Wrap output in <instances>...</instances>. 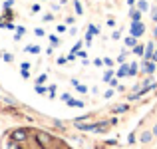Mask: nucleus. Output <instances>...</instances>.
<instances>
[{
	"mask_svg": "<svg viewBox=\"0 0 157 149\" xmlns=\"http://www.w3.org/2000/svg\"><path fill=\"white\" fill-rule=\"evenodd\" d=\"M107 26H115V20L113 18H107Z\"/></svg>",
	"mask_w": 157,
	"mask_h": 149,
	"instance_id": "41",
	"label": "nucleus"
},
{
	"mask_svg": "<svg viewBox=\"0 0 157 149\" xmlns=\"http://www.w3.org/2000/svg\"><path fill=\"white\" fill-rule=\"evenodd\" d=\"M4 28H6V30H14V24H12V22H6V24H4Z\"/></svg>",
	"mask_w": 157,
	"mask_h": 149,
	"instance_id": "37",
	"label": "nucleus"
},
{
	"mask_svg": "<svg viewBox=\"0 0 157 149\" xmlns=\"http://www.w3.org/2000/svg\"><path fill=\"white\" fill-rule=\"evenodd\" d=\"M20 76H22L24 80H28V78H30V72H28V70H22V74H20Z\"/></svg>",
	"mask_w": 157,
	"mask_h": 149,
	"instance_id": "35",
	"label": "nucleus"
},
{
	"mask_svg": "<svg viewBox=\"0 0 157 149\" xmlns=\"http://www.w3.org/2000/svg\"><path fill=\"white\" fill-rule=\"evenodd\" d=\"M34 32H36V36H40V38H42V36H44V34H46V32H44V30H42V28H36V30H34Z\"/></svg>",
	"mask_w": 157,
	"mask_h": 149,
	"instance_id": "33",
	"label": "nucleus"
},
{
	"mask_svg": "<svg viewBox=\"0 0 157 149\" xmlns=\"http://www.w3.org/2000/svg\"><path fill=\"white\" fill-rule=\"evenodd\" d=\"M46 80H48V76H46V74H42V76H38V80H36V84H44Z\"/></svg>",
	"mask_w": 157,
	"mask_h": 149,
	"instance_id": "26",
	"label": "nucleus"
},
{
	"mask_svg": "<svg viewBox=\"0 0 157 149\" xmlns=\"http://www.w3.org/2000/svg\"><path fill=\"white\" fill-rule=\"evenodd\" d=\"M50 42H52V46H58L60 40H58V36H50Z\"/></svg>",
	"mask_w": 157,
	"mask_h": 149,
	"instance_id": "28",
	"label": "nucleus"
},
{
	"mask_svg": "<svg viewBox=\"0 0 157 149\" xmlns=\"http://www.w3.org/2000/svg\"><path fill=\"white\" fill-rule=\"evenodd\" d=\"M137 74V64H129V76H135Z\"/></svg>",
	"mask_w": 157,
	"mask_h": 149,
	"instance_id": "21",
	"label": "nucleus"
},
{
	"mask_svg": "<svg viewBox=\"0 0 157 149\" xmlns=\"http://www.w3.org/2000/svg\"><path fill=\"white\" fill-rule=\"evenodd\" d=\"M125 76H129V64L123 62V64L119 66V70L115 72V78H125Z\"/></svg>",
	"mask_w": 157,
	"mask_h": 149,
	"instance_id": "6",
	"label": "nucleus"
},
{
	"mask_svg": "<svg viewBox=\"0 0 157 149\" xmlns=\"http://www.w3.org/2000/svg\"><path fill=\"white\" fill-rule=\"evenodd\" d=\"M137 10H141V12H147V10H149V4H147L145 0H137Z\"/></svg>",
	"mask_w": 157,
	"mask_h": 149,
	"instance_id": "14",
	"label": "nucleus"
},
{
	"mask_svg": "<svg viewBox=\"0 0 157 149\" xmlns=\"http://www.w3.org/2000/svg\"><path fill=\"white\" fill-rule=\"evenodd\" d=\"M76 90H78L80 94H88V88H86V86H82V84H78V86H76Z\"/></svg>",
	"mask_w": 157,
	"mask_h": 149,
	"instance_id": "22",
	"label": "nucleus"
},
{
	"mask_svg": "<svg viewBox=\"0 0 157 149\" xmlns=\"http://www.w3.org/2000/svg\"><path fill=\"white\" fill-rule=\"evenodd\" d=\"M46 92H48V88H46V86H42V84H36V94H40V96H44Z\"/></svg>",
	"mask_w": 157,
	"mask_h": 149,
	"instance_id": "17",
	"label": "nucleus"
},
{
	"mask_svg": "<svg viewBox=\"0 0 157 149\" xmlns=\"http://www.w3.org/2000/svg\"><path fill=\"white\" fill-rule=\"evenodd\" d=\"M107 84H109V86H111V88H117V78H115V76H113V78H111V80H109V82H107Z\"/></svg>",
	"mask_w": 157,
	"mask_h": 149,
	"instance_id": "27",
	"label": "nucleus"
},
{
	"mask_svg": "<svg viewBox=\"0 0 157 149\" xmlns=\"http://www.w3.org/2000/svg\"><path fill=\"white\" fill-rule=\"evenodd\" d=\"M135 44H137V38H135V36H131V34L123 40V46H125V48H133Z\"/></svg>",
	"mask_w": 157,
	"mask_h": 149,
	"instance_id": "10",
	"label": "nucleus"
},
{
	"mask_svg": "<svg viewBox=\"0 0 157 149\" xmlns=\"http://www.w3.org/2000/svg\"><path fill=\"white\" fill-rule=\"evenodd\" d=\"M14 4V0H4V8H10Z\"/></svg>",
	"mask_w": 157,
	"mask_h": 149,
	"instance_id": "36",
	"label": "nucleus"
},
{
	"mask_svg": "<svg viewBox=\"0 0 157 149\" xmlns=\"http://www.w3.org/2000/svg\"><path fill=\"white\" fill-rule=\"evenodd\" d=\"M66 103H68L70 107H84V101H82V99H72V97H70Z\"/></svg>",
	"mask_w": 157,
	"mask_h": 149,
	"instance_id": "12",
	"label": "nucleus"
},
{
	"mask_svg": "<svg viewBox=\"0 0 157 149\" xmlns=\"http://www.w3.org/2000/svg\"><path fill=\"white\" fill-rule=\"evenodd\" d=\"M111 111H113V113H125V111H129V105H127V103H119V105H115Z\"/></svg>",
	"mask_w": 157,
	"mask_h": 149,
	"instance_id": "11",
	"label": "nucleus"
},
{
	"mask_svg": "<svg viewBox=\"0 0 157 149\" xmlns=\"http://www.w3.org/2000/svg\"><path fill=\"white\" fill-rule=\"evenodd\" d=\"M153 36H155V38H157V28H155V30H153Z\"/></svg>",
	"mask_w": 157,
	"mask_h": 149,
	"instance_id": "48",
	"label": "nucleus"
},
{
	"mask_svg": "<svg viewBox=\"0 0 157 149\" xmlns=\"http://www.w3.org/2000/svg\"><path fill=\"white\" fill-rule=\"evenodd\" d=\"M52 20H54L52 14H46V16H44V22H52Z\"/></svg>",
	"mask_w": 157,
	"mask_h": 149,
	"instance_id": "39",
	"label": "nucleus"
},
{
	"mask_svg": "<svg viewBox=\"0 0 157 149\" xmlns=\"http://www.w3.org/2000/svg\"><path fill=\"white\" fill-rule=\"evenodd\" d=\"M119 36H121L119 32H113V34H111V38H113V40H119Z\"/></svg>",
	"mask_w": 157,
	"mask_h": 149,
	"instance_id": "43",
	"label": "nucleus"
},
{
	"mask_svg": "<svg viewBox=\"0 0 157 149\" xmlns=\"http://www.w3.org/2000/svg\"><path fill=\"white\" fill-rule=\"evenodd\" d=\"M104 97H105V99H109V97H113V90H107V92L104 94Z\"/></svg>",
	"mask_w": 157,
	"mask_h": 149,
	"instance_id": "32",
	"label": "nucleus"
},
{
	"mask_svg": "<svg viewBox=\"0 0 157 149\" xmlns=\"http://www.w3.org/2000/svg\"><path fill=\"white\" fill-rule=\"evenodd\" d=\"M24 32H26V28H24V26H18V28H16V34L24 36Z\"/></svg>",
	"mask_w": 157,
	"mask_h": 149,
	"instance_id": "31",
	"label": "nucleus"
},
{
	"mask_svg": "<svg viewBox=\"0 0 157 149\" xmlns=\"http://www.w3.org/2000/svg\"><path fill=\"white\" fill-rule=\"evenodd\" d=\"M28 139V129H14L12 131V141L16 143H22Z\"/></svg>",
	"mask_w": 157,
	"mask_h": 149,
	"instance_id": "2",
	"label": "nucleus"
},
{
	"mask_svg": "<svg viewBox=\"0 0 157 149\" xmlns=\"http://www.w3.org/2000/svg\"><path fill=\"white\" fill-rule=\"evenodd\" d=\"M131 52L135 54V56H139V58H143V54H145V46L143 44H135L133 48H131Z\"/></svg>",
	"mask_w": 157,
	"mask_h": 149,
	"instance_id": "9",
	"label": "nucleus"
},
{
	"mask_svg": "<svg viewBox=\"0 0 157 149\" xmlns=\"http://www.w3.org/2000/svg\"><path fill=\"white\" fill-rule=\"evenodd\" d=\"M141 16H143L141 10H137V8H131V12H129L131 22H141Z\"/></svg>",
	"mask_w": 157,
	"mask_h": 149,
	"instance_id": "8",
	"label": "nucleus"
},
{
	"mask_svg": "<svg viewBox=\"0 0 157 149\" xmlns=\"http://www.w3.org/2000/svg\"><path fill=\"white\" fill-rule=\"evenodd\" d=\"M153 50H155V42H147L145 44V54H143V60H151Z\"/></svg>",
	"mask_w": 157,
	"mask_h": 149,
	"instance_id": "7",
	"label": "nucleus"
},
{
	"mask_svg": "<svg viewBox=\"0 0 157 149\" xmlns=\"http://www.w3.org/2000/svg\"><path fill=\"white\" fill-rule=\"evenodd\" d=\"M113 76H115V72H113V70H111V68H107V72L104 74V78H101V80H104L105 84H107V82H109V80H111V78H113Z\"/></svg>",
	"mask_w": 157,
	"mask_h": 149,
	"instance_id": "15",
	"label": "nucleus"
},
{
	"mask_svg": "<svg viewBox=\"0 0 157 149\" xmlns=\"http://www.w3.org/2000/svg\"><path fill=\"white\" fill-rule=\"evenodd\" d=\"M32 12H40V4H34V6H32Z\"/></svg>",
	"mask_w": 157,
	"mask_h": 149,
	"instance_id": "42",
	"label": "nucleus"
},
{
	"mask_svg": "<svg viewBox=\"0 0 157 149\" xmlns=\"http://www.w3.org/2000/svg\"><path fill=\"white\" fill-rule=\"evenodd\" d=\"M125 58H127V52H121V54L117 56V60H115V62H117V64H123V62H125Z\"/></svg>",
	"mask_w": 157,
	"mask_h": 149,
	"instance_id": "19",
	"label": "nucleus"
},
{
	"mask_svg": "<svg viewBox=\"0 0 157 149\" xmlns=\"http://www.w3.org/2000/svg\"><path fill=\"white\" fill-rule=\"evenodd\" d=\"M129 34H131V36H135V38L143 36V34H145V24H143V22H131Z\"/></svg>",
	"mask_w": 157,
	"mask_h": 149,
	"instance_id": "1",
	"label": "nucleus"
},
{
	"mask_svg": "<svg viewBox=\"0 0 157 149\" xmlns=\"http://www.w3.org/2000/svg\"><path fill=\"white\" fill-rule=\"evenodd\" d=\"M26 52H30V54H40V46H26Z\"/></svg>",
	"mask_w": 157,
	"mask_h": 149,
	"instance_id": "18",
	"label": "nucleus"
},
{
	"mask_svg": "<svg viewBox=\"0 0 157 149\" xmlns=\"http://www.w3.org/2000/svg\"><path fill=\"white\" fill-rule=\"evenodd\" d=\"M2 58H4V62H12V54H8V52H4Z\"/></svg>",
	"mask_w": 157,
	"mask_h": 149,
	"instance_id": "29",
	"label": "nucleus"
},
{
	"mask_svg": "<svg viewBox=\"0 0 157 149\" xmlns=\"http://www.w3.org/2000/svg\"><path fill=\"white\" fill-rule=\"evenodd\" d=\"M151 62H155V64H157V46H155V50H153V56H151Z\"/></svg>",
	"mask_w": 157,
	"mask_h": 149,
	"instance_id": "38",
	"label": "nucleus"
},
{
	"mask_svg": "<svg viewBox=\"0 0 157 149\" xmlns=\"http://www.w3.org/2000/svg\"><path fill=\"white\" fill-rule=\"evenodd\" d=\"M151 131H153V135H155V137H157V123H155V125H153V129H151Z\"/></svg>",
	"mask_w": 157,
	"mask_h": 149,
	"instance_id": "45",
	"label": "nucleus"
},
{
	"mask_svg": "<svg viewBox=\"0 0 157 149\" xmlns=\"http://www.w3.org/2000/svg\"><path fill=\"white\" fill-rule=\"evenodd\" d=\"M88 32H90L92 36H98V34H100V28H98L96 24H90V26H88Z\"/></svg>",
	"mask_w": 157,
	"mask_h": 149,
	"instance_id": "16",
	"label": "nucleus"
},
{
	"mask_svg": "<svg viewBox=\"0 0 157 149\" xmlns=\"http://www.w3.org/2000/svg\"><path fill=\"white\" fill-rule=\"evenodd\" d=\"M22 70H30V64H28V62H22Z\"/></svg>",
	"mask_w": 157,
	"mask_h": 149,
	"instance_id": "44",
	"label": "nucleus"
},
{
	"mask_svg": "<svg viewBox=\"0 0 157 149\" xmlns=\"http://www.w3.org/2000/svg\"><path fill=\"white\" fill-rule=\"evenodd\" d=\"M74 10H76V14H78V16L84 14V6H82L80 0H74Z\"/></svg>",
	"mask_w": 157,
	"mask_h": 149,
	"instance_id": "13",
	"label": "nucleus"
},
{
	"mask_svg": "<svg viewBox=\"0 0 157 149\" xmlns=\"http://www.w3.org/2000/svg\"><path fill=\"white\" fill-rule=\"evenodd\" d=\"M4 24H6V22H2V18H0V26H2V28H4Z\"/></svg>",
	"mask_w": 157,
	"mask_h": 149,
	"instance_id": "47",
	"label": "nucleus"
},
{
	"mask_svg": "<svg viewBox=\"0 0 157 149\" xmlns=\"http://www.w3.org/2000/svg\"><path fill=\"white\" fill-rule=\"evenodd\" d=\"M66 62H68V58H58V64H60V66H64Z\"/></svg>",
	"mask_w": 157,
	"mask_h": 149,
	"instance_id": "40",
	"label": "nucleus"
},
{
	"mask_svg": "<svg viewBox=\"0 0 157 149\" xmlns=\"http://www.w3.org/2000/svg\"><path fill=\"white\" fill-rule=\"evenodd\" d=\"M80 48H82V42H76V44H74V48H72V54H78V52H80Z\"/></svg>",
	"mask_w": 157,
	"mask_h": 149,
	"instance_id": "23",
	"label": "nucleus"
},
{
	"mask_svg": "<svg viewBox=\"0 0 157 149\" xmlns=\"http://www.w3.org/2000/svg\"><path fill=\"white\" fill-rule=\"evenodd\" d=\"M141 72H143V74H147V76H151V74L155 72V62H151V60H143V62H141Z\"/></svg>",
	"mask_w": 157,
	"mask_h": 149,
	"instance_id": "4",
	"label": "nucleus"
},
{
	"mask_svg": "<svg viewBox=\"0 0 157 149\" xmlns=\"http://www.w3.org/2000/svg\"><path fill=\"white\" fill-rule=\"evenodd\" d=\"M94 66L101 68V66H104V58H96V60H94Z\"/></svg>",
	"mask_w": 157,
	"mask_h": 149,
	"instance_id": "24",
	"label": "nucleus"
},
{
	"mask_svg": "<svg viewBox=\"0 0 157 149\" xmlns=\"http://www.w3.org/2000/svg\"><path fill=\"white\" fill-rule=\"evenodd\" d=\"M127 143H129V145H133V143H135V133H129V137H127Z\"/></svg>",
	"mask_w": 157,
	"mask_h": 149,
	"instance_id": "30",
	"label": "nucleus"
},
{
	"mask_svg": "<svg viewBox=\"0 0 157 149\" xmlns=\"http://www.w3.org/2000/svg\"><path fill=\"white\" fill-rule=\"evenodd\" d=\"M151 20H153V22H157V6L151 8Z\"/></svg>",
	"mask_w": 157,
	"mask_h": 149,
	"instance_id": "25",
	"label": "nucleus"
},
{
	"mask_svg": "<svg viewBox=\"0 0 157 149\" xmlns=\"http://www.w3.org/2000/svg\"><path fill=\"white\" fill-rule=\"evenodd\" d=\"M135 2H137V0H127V4H129V6H133Z\"/></svg>",
	"mask_w": 157,
	"mask_h": 149,
	"instance_id": "46",
	"label": "nucleus"
},
{
	"mask_svg": "<svg viewBox=\"0 0 157 149\" xmlns=\"http://www.w3.org/2000/svg\"><path fill=\"white\" fill-rule=\"evenodd\" d=\"M56 30H58V32H60V34H64V32H66V30H68V28H66V26H64V24H60V26H58V28H56Z\"/></svg>",
	"mask_w": 157,
	"mask_h": 149,
	"instance_id": "34",
	"label": "nucleus"
},
{
	"mask_svg": "<svg viewBox=\"0 0 157 149\" xmlns=\"http://www.w3.org/2000/svg\"><path fill=\"white\" fill-rule=\"evenodd\" d=\"M153 139H155V135H153V131H151V129H145V131H141V133H139V143H143V145L151 143Z\"/></svg>",
	"mask_w": 157,
	"mask_h": 149,
	"instance_id": "3",
	"label": "nucleus"
},
{
	"mask_svg": "<svg viewBox=\"0 0 157 149\" xmlns=\"http://www.w3.org/2000/svg\"><path fill=\"white\" fill-rule=\"evenodd\" d=\"M104 66H107V68H113V66H115V62L111 60V58H104Z\"/></svg>",
	"mask_w": 157,
	"mask_h": 149,
	"instance_id": "20",
	"label": "nucleus"
},
{
	"mask_svg": "<svg viewBox=\"0 0 157 149\" xmlns=\"http://www.w3.org/2000/svg\"><path fill=\"white\" fill-rule=\"evenodd\" d=\"M96 125H98V123H82V121H76V127L80 131H96Z\"/></svg>",
	"mask_w": 157,
	"mask_h": 149,
	"instance_id": "5",
	"label": "nucleus"
}]
</instances>
